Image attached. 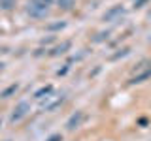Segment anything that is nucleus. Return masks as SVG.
<instances>
[{
  "label": "nucleus",
  "mask_w": 151,
  "mask_h": 141,
  "mask_svg": "<svg viewBox=\"0 0 151 141\" xmlns=\"http://www.w3.org/2000/svg\"><path fill=\"white\" fill-rule=\"evenodd\" d=\"M123 15H125V8H123V6H111L106 13H104L102 19L106 23H115V21H121Z\"/></svg>",
  "instance_id": "obj_3"
},
{
  "label": "nucleus",
  "mask_w": 151,
  "mask_h": 141,
  "mask_svg": "<svg viewBox=\"0 0 151 141\" xmlns=\"http://www.w3.org/2000/svg\"><path fill=\"white\" fill-rule=\"evenodd\" d=\"M28 111H30V105H28V102H19L17 105L13 107L9 120H12V122H19L21 119H25V117L28 115Z\"/></svg>",
  "instance_id": "obj_2"
},
{
  "label": "nucleus",
  "mask_w": 151,
  "mask_h": 141,
  "mask_svg": "<svg viewBox=\"0 0 151 141\" xmlns=\"http://www.w3.org/2000/svg\"><path fill=\"white\" fill-rule=\"evenodd\" d=\"M147 17H149V19H151V9H149V13H147Z\"/></svg>",
  "instance_id": "obj_16"
},
{
  "label": "nucleus",
  "mask_w": 151,
  "mask_h": 141,
  "mask_svg": "<svg viewBox=\"0 0 151 141\" xmlns=\"http://www.w3.org/2000/svg\"><path fill=\"white\" fill-rule=\"evenodd\" d=\"M63 100H64V96L63 94H47L45 98H42V100H38L40 102V107L42 109H45V111H53V109H57V107L63 103Z\"/></svg>",
  "instance_id": "obj_1"
},
{
  "label": "nucleus",
  "mask_w": 151,
  "mask_h": 141,
  "mask_svg": "<svg viewBox=\"0 0 151 141\" xmlns=\"http://www.w3.org/2000/svg\"><path fill=\"white\" fill-rule=\"evenodd\" d=\"M132 4H134V8H142L144 4H147V0H132Z\"/></svg>",
  "instance_id": "obj_15"
},
{
  "label": "nucleus",
  "mask_w": 151,
  "mask_h": 141,
  "mask_svg": "<svg viewBox=\"0 0 151 141\" xmlns=\"http://www.w3.org/2000/svg\"><path fill=\"white\" fill-rule=\"evenodd\" d=\"M85 119V115H83V111H76L72 117H70L68 120H66V130H70V132H74L76 128H79L81 126V122Z\"/></svg>",
  "instance_id": "obj_4"
},
{
  "label": "nucleus",
  "mask_w": 151,
  "mask_h": 141,
  "mask_svg": "<svg viewBox=\"0 0 151 141\" xmlns=\"http://www.w3.org/2000/svg\"><path fill=\"white\" fill-rule=\"evenodd\" d=\"M17 88H19V87H17V85H12V87H8V88H6V90H4L2 94H0V96H2V98H8V96H9V94H13V92H15V90H17Z\"/></svg>",
  "instance_id": "obj_11"
},
{
  "label": "nucleus",
  "mask_w": 151,
  "mask_h": 141,
  "mask_svg": "<svg viewBox=\"0 0 151 141\" xmlns=\"http://www.w3.org/2000/svg\"><path fill=\"white\" fill-rule=\"evenodd\" d=\"M60 9H72L74 8V0H57Z\"/></svg>",
  "instance_id": "obj_7"
},
{
  "label": "nucleus",
  "mask_w": 151,
  "mask_h": 141,
  "mask_svg": "<svg viewBox=\"0 0 151 141\" xmlns=\"http://www.w3.org/2000/svg\"><path fill=\"white\" fill-rule=\"evenodd\" d=\"M15 6V0H0V8L2 9H12Z\"/></svg>",
  "instance_id": "obj_9"
},
{
  "label": "nucleus",
  "mask_w": 151,
  "mask_h": 141,
  "mask_svg": "<svg viewBox=\"0 0 151 141\" xmlns=\"http://www.w3.org/2000/svg\"><path fill=\"white\" fill-rule=\"evenodd\" d=\"M47 9L49 8H44V6H38V4H28V8H27V11H28V15L30 17H36V19H40V17H45L47 15Z\"/></svg>",
  "instance_id": "obj_5"
},
{
  "label": "nucleus",
  "mask_w": 151,
  "mask_h": 141,
  "mask_svg": "<svg viewBox=\"0 0 151 141\" xmlns=\"http://www.w3.org/2000/svg\"><path fill=\"white\" fill-rule=\"evenodd\" d=\"M53 92V87H51V85H47V87H42L40 90H38L34 96H36V100H42V98H45L47 94H51Z\"/></svg>",
  "instance_id": "obj_6"
},
{
  "label": "nucleus",
  "mask_w": 151,
  "mask_h": 141,
  "mask_svg": "<svg viewBox=\"0 0 151 141\" xmlns=\"http://www.w3.org/2000/svg\"><path fill=\"white\" fill-rule=\"evenodd\" d=\"M32 4H38V6H44V8H49L53 4V0H30Z\"/></svg>",
  "instance_id": "obj_12"
},
{
  "label": "nucleus",
  "mask_w": 151,
  "mask_h": 141,
  "mask_svg": "<svg viewBox=\"0 0 151 141\" xmlns=\"http://www.w3.org/2000/svg\"><path fill=\"white\" fill-rule=\"evenodd\" d=\"M68 47H70V41H64L63 45H59V47H57V49H55V53H53V55H63L64 51L68 49Z\"/></svg>",
  "instance_id": "obj_10"
},
{
  "label": "nucleus",
  "mask_w": 151,
  "mask_h": 141,
  "mask_svg": "<svg viewBox=\"0 0 151 141\" xmlns=\"http://www.w3.org/2000/svg\"><path fill=\"white\" fill-rule=\"evenodd\" d=\"M66 26V23H53V25H47V28H49V30H59V28H64Z\"/></svg>",
  "instance_id": "obj_13"
},
{
  "label": "nucleus",
  "mask_w": 151,
  "mask_h": 141,
  "mask_svg": "<svg viewBox=\"0 0 151 141\" xmlns=\"http://www.w3.org/2000/svg\"><path fill=\"white\" fill-rule=\"evenodd\" d=\"M149 75H151V70H145L144 73H140V75H136V77H132V81H130V83H142L144 79H147Z\"/></svg>",
  "instance_id": "obj_8"
},
{
  "label": "nucleus",
  "mask_w": 151,
  "mask_h": 141,
  "mask_svg": "<svg viewBox=\"0 0 151 141\" xmlns=\"http://www.w3.org/2000/svg\"><path fill=\"white\" fill-rule=\"evenodd\" d=\"M47 141H63V135H60V134H53V135L47 137Z\"/></svg>",
  "instance_id": "obj_14"
}]
</instances>
